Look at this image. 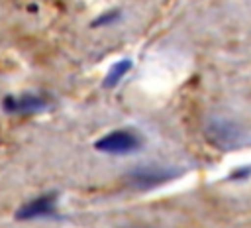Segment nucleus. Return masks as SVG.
Wrapping results in <instances>:
<instances>
[{"label": "nucleus", "mask_w": 251, "mask_h": 228, "mask_svg": "<svg viewBox=\"0 0 251 228\" xmlns=\"http://www.w3.org/2000/svg\"><path fill=\"white\" fill-rule=\"evenodd\" d=\"M206 138L222 149L239 147V143L245 142V132L239 124L227 118H214L206 128Z\"/></svg>", "instance_id": "obj_4"}, {"label": "nucleus", "mask_w": 251, "mask_h": 228, "mask_svg": "<svg viewBox=\"0 0 251 228\" xmlns=\"http://www.w3.org/2000/svg\"><path fill=\"white\" fill-rule=\"evenodd\" d=\"M59 214V195L55 191H49L45 195H39L27 202H24L14 218L16 220H24V222H29V220H45V218H57Z\"/></svg>", "instance_id": "obj_3"}, {"label": "nucleus", "mask_w": 251, "mask_h": 228, "mask_svg": "<svg viewBox=\"0 0 251 228\" xmlns=\"http://www.w3.org/2000/svg\"><path fill=\"white\" fill-rule=\"evenodd\" d=\"M143 136L135 128H116L94 142V149L106 155H131L143 149Z\"/></svg>", "instance_id": "obj_2"}, {"label": "nucleus", "mask_w": 251, "mask_h": 228, "mask_svg": "<svg viewBox=\"0 0 251 228\" xmlns=\"http://www.w3.org/2000/svg\"><path fill=\"white\" fill-rule=\"evenodd\" d=\"M49 106V98L39 92H22V94H8L2 98V110L6 114H37Z\"/></svg>", "instance_id": "obj_5"}, {"label": "nucleus", "mask_w": 251, "mask_h": 228, "mask_svg": "<svg viewBox=\"0 0 251 228\" xmlns=\"http://www.w3.org/2000/svg\"><path fill=\"white\" fill-rule=\"evenodd\" d=\"M120 18H122V10L112 8V10L104 12V14H100V16H98V18L92 22V28H104V26H112V24H116Z\"/></svg>", "instance_id": "obj_7"}, {"label": "nucleus", "mask_w": 251, "mask_h": 228, "mask_svg": "<svg viewBox=\"0 0 251 228\" xmlns=\"http://www.w3.org/2000/svg\"><path fill=\"white\" fill-rule=\"evenodd\" d=\"M249 177H251V165L235 167V169L227 175V179H229V181H245V179H249Z\"/></svg>", "instance_id": "obj_8"}, {"label": "nucleus", "mask_w": 251, "mask_h": 228, "mask_svg": "<svg viewBox=\"0 0 251 228\" xmlns=\"http://www.w3.org/2000/svg\"><path fill=\"white\" fill-rule=\"evenodd\" d=\"M182 175V169L173 165H141L135 169H129L124 175V183L133 191H151L165 183H171Z\"/></svg>", "instance_id": "obj_1"}, {"label": "nucleus", "mask_w": 251, "mask_h": 228, "mask_svg": "<svg viewBox=\"0 0 251 228\" xmlns=\"http://www.w3.org/2000/svg\"><path fill=\"white\" fill-rule=\"evenodd\" d=\"M131 67H133V61H131V59H120V61H116V63L110 67V71L106 73V77H104V81H102V86H104V88H114V86H118V85L124 81V77L131 71Z\"/></svg>", "instance_id": "obj_6"}]
</instances>
